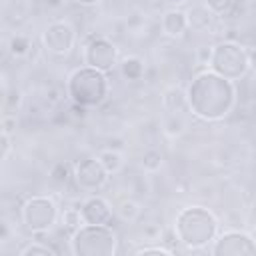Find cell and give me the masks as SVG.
I'll return each instance as SVG.
<instances>
[{"label": "cell", "instance_id": "obj_1", "mask_svg": "<svg viewBox=\"0 0 256 256\" xmlns=\"http://www.w3.org/2000/svg\"><path fill=\"white\" fill-rule=\"evenodd\" d=\"M184 94L188 108L206 122L222 120L236 104V84L212 70L196 74Z\"/></svg>", "mask_w": 256, "mask_h": 256}, {"label": "cell", "instance_id": "obj_2", "mask_svg": "<svg viewBox=\"0 0 256 256\" xmlns=\"http://www.w3.org/2000/svg\"><path fill=\"white\" fill-rule=\"evenodd\" d=\"M174 236L182 246L200 250L218 236V218L206 206H184L174 218Z\"/></svg>", "mask_w": 256, "mask_h": 256}, {"label": "cell", "instance_id": "obj_3", "mask_svg": "<svg viewBox=\"0 0 256 256\" xmlns=\"http://www.w3.org/2000/svg\"><path fill=\"white\" fill-rule=\"evenodd\" d=\"M110 92V82L106 72H100L92 66L76 68L66 80V96L70 102H76L84 108H98Z\"/></svg>", "mask_w": 256, "mask_h": 256}, {"label": "cell", "instance_id": "obj_4", "mask_svg": "<svg viewBox=\"0 0 256 256\" xmlns=\"http://www.w3.org/2000/svg\"><path fill=\"white\" fill-rule=\"evenodd\" d=\"M252 68V50H246L242 44L234 40H222L212 46L208 70L226 78V80H240Z\"/></svg>", "mask_w": 256, "mask_h": 256}, {"label": "cell", "instance_id": "obj_5", "mask_svg": "<svg viewBox=\"0 0 256 256\" xmlns=\"http://www.w3.org/2000/svg\"><path fill=\"white\" fill-rule=\"evenodd\" d=\"M118 238L108 224H82L70 238V250L76 256H112Z\"/></svg>", "mask_w": 256, "mask_h": 256}, {"label": "cell", "instance_id": "obj_6", "mask_svg": "<svg viewBox=\"0 0 256 256\" xmlns=\"http://www.w3.org/2000/svg\"><path fill=\"white\" fill-rule=\"evenodd\" d=\"M20 216H22V224L32 234H44L58 222L60 210H58V204L54 202V198L38 194V196H30L22 204Z\"/></svg>", "mask_w": 256, "mask_h": 256}, {"label": "cell", "instance_id": "obj_7", "mask_svg": "<svg viewBox=\"0 0 256 256\" xmlns=\"http://www.w3.org/2000/svg\"><path fill=\"white\" fill-rule=\"evenodd\" d=\"M42 46L50 54L66 56L76 46V28L68 20H54L42 30Z\"/></svg>", "mask_w": 256, "mask_h": 256}, {"label": "cell", "instance_id": "obj_8", "mask_svg": "<svg viewBox=\"0 0 256 256\" xmlns=\"http://www.w3.org/2000/svg\"><path fill=\"white\" fill-rule=\"evenodd\" d=\"M84 64L108 74L118 64V46L106 36H92L84 46Z\"/></svg>", "mask_w": 256, "mask_h": 256}, {"label": "cell", "instance_id": "obj_9", "mask_svg": "<svg viewBox=\"0 0 256 256\" xmlns=\"http://www.w3.org/2000/svg\"><path fill=\"white\" fill-rule=\"evenodd\" d=\"M256 252V242L252 234L242 230H228L222 232L212 240L210 254L214 256H246Z\"/></svg>", "mask_w": 256, "mask_h": 256}, {"label": "cell", "instance_id": "obj_10", "mask_svg": "<svg viewBox=\"0 0 256 256\" xmlns=\"http://www.w3.org/2000/svg\"><path fill=\"white\" fill-rule=\"evenodd\" d=\"M72 178L80 190L96 192L106 186L110 174L102 168V164L96 158H82L72 168Z\"/></svg>", "mask_w": 256, "mask_h": 256}, {"label": "cell", "instance_id": "obj_11", "mask_svg": "<svg viewBox=\"0 0 256 256\" xmlns=\"http://www.w3.org/2000/svg\"><path fill=\"white\" fill-rule=\"evenodd\" d=\"M82 222L84 224H110L112 220V204L102 196H90L80 206Z\"/></svg>", "mask_w": 256, "mask_h": 256}, {"label": "cell", "instance_id": "obj_12", "mask_svg": "<svg viewBox=\"0 0 256 256\" xmlns=\"http://www.w3.org/2000/svg\"><path fill=\"white\" fill-rule=\"evenodd\" d=\"M162 32L170 38H180L186 34L188 30V18H186V10L180 8H170L162 14Z\"/></svg>", "mask_w": 256, "mask_h": 256}, {"label": "cell", "instance_id": "obj_13", "mask_svg": "<svg viewBox=\"0 0 256 256\" xmlns=\"http://www.w3.org/2000/svg\"><path fill=\"white\" fill-rule=\"evenodd\" d=\"M186 18H188V28L196 32H208L214 28V14L204 4H198L186 10Z\"/></svg>", "mask_w": 256, "mask_h": 256}, {"label": "cell", "instance_id": "obj_14", "mask_svg": "<svg viewBox=\"0 0 256 256\" xmlns=\"http://www.w3.org/2000/svg\"><path fill=\"white\" fill-rule=\"evenodd\" d=\"M118 66H120V74H122L128 82L140 80V78L144 76V72H146V64H144V60H142L140 56H124V58L118 62Z\"/></svg>", "mask_w": 256, "mask_h": 256}, {"label": "cell", "instance_id": "obj_15", "mask_svg": "<svg viewBox=\"0 0 256 256\" xmlns=\"http://www.w3.org/2000/svg\"><path fill=\"white\" fill-rule=\"evenodd\" d=\"M162 104H164V108H166L170 114H180V112H184V110L188 108V104H186V94H184L180 88H176V86L164 90V94H162Z\"/></svg>", "mask_w": 256, "mask_h": 256}, {"label": "cell", "instance_id": "obj_16", "mask_svg": "<svg viewBox=\"0 0 256 256\" xmlns=\"http://www.w3.org/2000/svg\"><path fill=\"white\" fill-rule=\"evenodd\" d=\"M96 160L102 164V168L108 172V174H118L124 166V156L116 150V148H104L98 152Z\"/></svg>", "mask_w": 256, "mask_h": 256}, {"label": "cell", "instance_id": "obj_17", "mask_svg": "<svg viewBox=\"0 0 256 256\" xmlns=\"http://www.w3.org/2000/svg\"><path fill=\"white\" fill-rule=\"evenodd\" d=\"M114 214H116L122 222L132 224V222H136V220L140 218V214H142V206H140L136 200H132V198H122L120 202H116V206H114Z\"/></svg>", "mask_w": 256, "mask_h": 256}, {"label": "cell", "instance_id": "obj_18", "mask_svg": "<svg viewBox=\"0 0 256 256\" xmlns=\"http://www.w3.org/2000/svg\"><path fill=\"white\" fill-rule=\"evenodd\" d=\"M162 132L168 138H180L186 132V120L182 118V114H168L162 122Z\"/></svg>", "mask_w": 256, "mask_h": 256}, {"label": "cell", "instance_id": "obj_19", "mask_svg": "<svg viewBox=\"0 0 256 256\" xmlns=\"http://www.w3.org/2000/svg\"><path fill=\"white\" fill-rule=\"evenodd\" d=\"M30 48H32V40L26 34H14L8 40V50L14 58H24L30 52Z\"/></svg>", "mask_w": 256, "mask_h": 256}, {"label": "cell", "instance_id": "obj_20", "mask_svg": "<svg viewBox=\"0 0 256 256\" xmlns=\"http://www.w3.org/2000/svg\"><path fill=\"white\" fill-rule=\"evenodd\" d=\"M162 164H164V156L156 148H148L140 158V166L144 172H158L162 168Z\"/></svg>", "mask_w": 256, "mask_h": 256}, {"label": "cell", "instance_id": "obj_21", "mask_svg": "<svg viewBox=\"0 0 256 256\" xmlns=\"http://www.w3.org/2000/svg\"><path fill=\"white\" fill-rule=\"evenodd\" d=\"M50 178H52V182H56V184H66V182L72 178V166H70L68 162H64V160L54 162L52 168H50Z\"/></svg>", "mask_w": 256, "mask_h": 256}, {"label": "cell", "instance_id": "obj_22", "mask_svg": "<svg viewBox=\"0 0 256 256\" xmlns=\"http://www.w3.org/2000/svg\"><path fill=\"white\" fill-rule=\"evenodd\" d=\"M58 218H60L62 226H64L66 230H72V232L84 224V222H82V214H80L78 208H64V212H62Z\"/></svg>", "mask_w": 256, "mask_h": 256}, {"label": "cell", "instance_id": "obj_23", "mask_svg": "<svg viewBox=\"0 0 256 256\" xmlns=\"http://www.w3.org/2000/svg\"><path fill=\"white\" fill-rule=\"evenodd\" d=\"M20 254L22 256H30V254L32 256H50V254H56V248L42 244V242H30L24 248H20Z\"/></svg>", "mask_w": 256, "mask_h": 256}, {"label": "cell", "instance_id": "obj_24", "mask_svg": "<svg viewBox=\"0 0 256 256\" xmlns=\"http://www.w3.org/2000/svg\"><path fill=\"white\" fill-rule=\"evenodd\" d=\"M204 6L214 16H224L234 8V0H204Z\"/></svg>", "mask_w": 256, "mask_h": 256}, {"label": "cell", "instance_id": "obj_25", "mask_svg": "<svg viewBox=\"0 0 256 256\" xmlns=\"http://www.w3.org/2000/svg\"><path fill=\"white\" fill-rule=\"evenodd\" d=\"M12 150V140H10V134H6L2 128H0V162L10 154Z\"/></svg>", "mask_w": 256, "mask_h": 256}, {"label": "cell", "instance_id": "obj_26", "mask_svg": "<svg viewBox=\"0 0 256 256\" xmlns=\"http://www.w3.org/2000/svg\"><path fill=\"white\" fill-rule=\"evenodd\" d=\"M136 254H172V250L164 248V246H142V248H136L134 250Z\"/></svg>", "mask_w": 256, "mask_h": 256}, {"label": "cell", "instance_id": "obj_27", "mask_svg": "<svg viewBox=\"0 0 256 256\" xmlns=\"http://www.w3.org/2000/svg\"><path fill=\"white\" fill-rule=\"evenodd\" d=\"M0 128H2L6 134H12V132L16 130V118H14V116H4V118L0 120Z\"/></svg>", "mask_w": 256, "mask_h": 256}, {"label": "cell", "instance_id": "obj_28", "mask_svg": "<svg viewBox=\"0 0 256 256\" xmlns=\"http://www.w3.org/2000/svg\"><path fill=\"white\" fill-rule=\"evenodd\" d=\"M10 236H12V228H10V224H8L4 218H0V242L10 240Z\"/></svg>", "mask_w": 256, "mask_h": 256}, {"label": "cell", "instance_id": "obj_29", "mask_svg": "<svg viewBox=\"0 0 256 256\" xmlns=\"http://www.w3.org/2000/svg\"><path fill=\"white\" fill-rule=\"evenodd\" d=\"M210 52H212V46H202V48L198 50V62H200L202 66H208Z\"/></svg>", "mask_w": 256, "mask_h": 256}, {"label": "cell", "instance_id": "obj_30", "mask_svg": "<svg viewBox=\"0 0 256 256\" xmlns=\"http://www.w3.org/2000/svg\"><path fill=\"white\" fill-rule=\"evenodd\" d=\"M70 114H72L74 118H86L88 108H84V106H80V104L72 102V104H70Z\"/></svg>", "mask_w": 256, "mask_h": 256}, {"label": "cell", "instance_id": "obj_31", "mask_svg": "<svg viewBox=\"0 0 256 256\" xmlns=\"http://www.w3.org/2000/svg\"><path fill=\"white\" fill-rule=\"evenodd\" d=\"M160 228L158 226H144V234L148 236V240H156L158 236H160Z\"/></svg>", "mask_w": 256, "mask_h": 256}, {"label": "cell", "instance_id": "obj_32", "mask_svg": "<svg viewBox=\"0 0 256 256\" xmlns=\"http://www.w3.org/2000/svg\"><path fill=\"white\" fill-rule=\"evenodd\" d=\"M20 100H22V94H20L18 90H10V94H8V104L14 108V106L20 104Z\"/></svg>", "mask_w": 256, "mask_h": 256}, {"label": "cell", "instance_id": "obj_33", "mask_svg": "<svg viewBox=\"0 0 256 256\" xmlns=\"http://www.w3.org/2000/svg\"><path fill=\"white\" fill-rule=\"evenodd\" d=\"M46 98L50 100V102H58V90L54 88V90H50L48 94H46Z\"/></svg>", "mask_w": 256, "mask_h": 256}, {"label": "cell", "instance_id": "obj_34", "mask_svg": "<svg viewBox=\"0 0 256 256\" xmlns=\"http://www.w3.org/2000/svg\"><path fill=\"white\" fill-rule=\"evenodd\" d=\"M76 4H82V6H92V4H98L100 0H74Z\"/></svg>", "mask_w": 256, "mask_h": 256}, {"label": "cell", "instance_id": "obj_35", "mask_svg": "<svg viewBox=\"0 0 256 256\" xmlns=\"http://www.w3.org/2000/svg\"><path fill=\"white\" fill-rule=\"evenodd\" d=\"M46 4H48L50 8H58V6L62 4V0H46Z\"/></svg>", "mask_w": 256, "mask_h": 256}, {"label": "cell", "instance_id": "obj_36", "mask_svg": "<svg viewBox=\"0 0 256 256\" xmlns=\"http://www.w3.org/2000/svg\"><path fill=\"white\" fill-rule=\"evenodd\" d=\"M168 2H174V0H168Z\"/></svg>", "mask_w": 256, "mask_h": 256}]
</instances>
